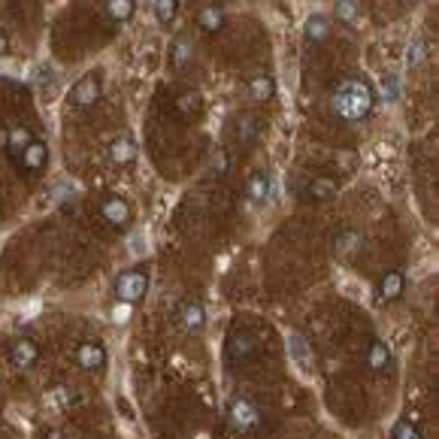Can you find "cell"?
Instances as JSON below:
<instances>
[{
    "instance_id": "6da1fadb",
    "label": "cell",
    "mask_w": 439,
    "mask_h": 439,
    "mask_svg": "<svg viewBox=\"0 0 439 439\" xmlns=\"http://www.w3.org/2000/svg\"><path fill=\"white\" fill-rule=\"evenodd\" d=\"M373 109V88L361 79H349L333 91V112L345 121H361Z\"/></svg>"
},
{
    "instance_id": "7a4b0ae2",
    "label": "cell",
    "mask_w": 439,
    "mask_h": 439,
    "mask_svg": "<svg viewBox=\"0 0 439 439\" xmlns=\"http://www.w3.org/2000/svg\"><path fill=\"white\" fill-rule=\"evenodd\" d=\"M149 288V276L142 270H128L116 279V297L125 303H137Z\"/></svg>"
},
{
    "instance_id": "3957f363",
    "label": "cell",
    "mask_w": 439,
    "mask_h": 439,
    "mask_svg": "<svg viewBox=\"0 0 439 439\" xmlns=\"http://www.w3.org/2000/svg\"><path fill=\"white\" fill-rule=\"evenodd\" d=\"M288 357H291V366L303 376V379H312L315 376V361H312L309 342H306L303 336H297V333L288 336Z\"/></svg>"
},
{
    "instance_id": "277c9868",
    "label": "cell",
    "mask_w": 439,
    "mask_h": 439,
    "mask_svg": "<svg viewBox=\"0 0 439 439\" xmlns=\"http://www.w3.org/2000/svg\"><path fill=\"white\" fill-rule=\"evenodd\" d=\"M39 361V345L34 340H16L9 345V364L16 370H34Z\"/></svg>"
},
{
    "instance_id": "5b68a950",
    "label": "cell",
    "mask_w": 439,
    "mask_h": 439,
    "mask_svg": "<svg viewBox=\"0 0 439 439\" xmlns=\"http://www.w3.org/2000/svg\"><path fill=\"white\" fill-rule=\"evenodd\" d=\"M76 361H79L82 370L94 373V370H100V366L106 364V352H104V345H100V342H82L76 349Z\"/></svg>"
},
{
    "instance_id": "8992f818",
    "label": "cell",
    "mask_w": 439,
    "mask_h": 439,
    "mask_svg": "<svg viewBox=\"0 0 439 439\" xmlns=\"http://www.w3.org/2000/svg\"><path fill=\"white\" fill-rule=\"evenodd\" d=\"M46 158H49V152H46L43 142L30 140L27 146L22 149V155H18V164H22L25 170H30V173H39V170L46 167Z\"/></svg>"
},
{
    "instance_id": "52a82bcc",
    "label": "cell",
    "mask_w": 439,
    "mask_h": 439,
    "mask_svg": "<svg viewBox=\"0 0 439 439\" xmlns=\"http://www.w3.org/2000/svg\"><path fill=\"white\" fill-rule=\"evenodd\" d=\"M230 421L237 431H252V427L258 424V409H254L249 400H237L230 406Z\"/></svg>"
},
{
    "instance_id": "ba28073f",
    "label": "cell",
    "mask_w": 439,
    "mask_h": 439,
    "mask_svg": "<svg viewBox=\"0 0 439 439\" xmlns=\"http://www.w3.org/2000/svg\"><path fill=\"white\" fill-rule=\"evenodd\" d=\"M97 94H100V76L97 73H88L82 82L73 88V104L88 106V104H94V100H97Z\"/></svg>"
},
{
    "instance_id": "9c48e42d",
    "label": "cell",
    "mask_w": 439,
    "mask_h": 439,
    "mask_svg": "<svg viewBox=\"0 0 439 439\" xmlns=\"http://www.w3.org/2000/svg\"><path fill=\"white\" fill-rule=\"evenodd\" d=\"M100 212H104V221H109V224H125L128 218H130V209H128V203L121 200V197H106L104 200V206H100Z\"/></svg>"
},
{
    "instance_id": "30bf717a",
    "label": "cell",
    "mask_w": 439,
    "mask_h": 439,
    "mask_svg": "<svg viewBox=\"0 0 439 439\" xmlns=\"http://www.w3.org/2000/svg\"><path fill=\"white\" fill-rule=\"evenodd\" d=\"M333 242H336V254H340V258H352V254L361 252L364 240H361V233H357V230H342Z\"/></svg>"
},
{
    "instance_id": "8fae6325",
    "label": "cell",
    "mask_w": 439,
    "mask_h": 439,
    "mask_svg": "<svg viewBox=\"0 0 439 439\" xmlns=\"http://www.w3.org/2000/svg\"><path fill=\"white\" fill-rule=\"evenodd\" d=\"M258 352L252 336H233L230 340V361H249V357Z\"/></svg>"
},
{
    "instance_id": "7c38bea8",
    "label": "cell",
    "mask_w": 439,
    "mask_h": 439,
    "mask_svg": "<svg viewBox=\"0 0 439 439\" xmlns=\"http://www.w3.org/2000/svg\"><path fill=\"white\" fill-rule=\"evenodd\" d=\"M109 155H112V161H116V164H130V161L137 158V146H134V142H130L128 137H121V140L112 142Z\"/></svg>"
},
{
    "instance_id": "4fadbf2b",
    "label": "cell",
    "mask_w": 439,
    "mask_h": 439,
    "mask_svg": "<svg viewBox=\"0 0 439 439\" xmlns=\"http://www.w3.org/2000/svg\"><path fill=\"white\" fill-rule=\"evenodd\" d=\"M340 291L352 300H366V285H361L354 276H340Z\"/></svg>"
},
{
    "instance_id": "5bb4252c",
    "label": "cell",
    "mask_w": 439,
    "mask_h": 439,
    "mask_svg": "<svg viewBox=\"0 0 439 439\" xmlns=\"http://www.w3.org/2000/svg\"><path fill=\"white\" fill-rule=\"evenodd\" d=\"M267 194H270V179L264 176V173L252 176V182H249V197H252V203H264V200H267Z\"/></svg>"
},
{
    "instance_id": "9a60e30c",
    "label": "cell",
    "mask_w": 439,
    "mask_h": 439,
    "mask_svg": "<svg viewBox=\"0 0 439 439\" xmlns=\"http://www.w3.org/2000/svg\"><path fill=\"white\" fill-rule=\"evenodd\" d=\"M106 13L116 18V22H125V18H130V13H134V0H109Z\"/></svg>"
},
{
    "instance_id": "2e32d148",
    "label": "cell",
    "mask_w": 439,
    "mask_h": 439,
    "mask_svg": "<svg viewBox=\"0 0 439 439\" xmlns=\"http://www.w3.org/2000/svg\"><path fill=\"white\" fill-rule=\"evenodd\" d=\"M328 34H330V27H328V18L324 16H315V18L306 22V37L309 39H324Z\"/></svg>"
},
{
    "instance_id": "e0dca14e",
    "label": "cell",
    "mask_w": 439,
    "mask_h": 439,
    "mask_svg": "<svg viewBox=\"0 0 439 439\" xmlns=\"http://www.w3.org/2000/svg\"><path fill=\"white\" fill-rule=\"evenodd\" d=\"M249 91H252L254 100H267V97L273 94V82H270L267 76H254L252 85H249Z\"/></svg>"
},
{
    "instance_id": "ac0fdd59",
    "label": "cell",
    "mask_w": 439,
    "mask_h": 439,
    "mask_svg": "<svg viewBox=\"0 0 439 439\" xmlns=\"http://www.w3.org/2000/svg\"><path fill=\"white\" fill-rule=\"evenodd\" d=\"M400 288H403V276L400 273H388L382 279V294H385V297H397Z\"/></svg>"
},
{
    "instance_id": "d6986e66",
    "label": "cell",
    "mask_w": 439,
    "mask_h": 439,
    "mask_svg": "<svg viewBox=\"0 0 439 439\" xmlns=\"http://www.w3.org/2000/svg\"><path fill=\"white\" fill-rule=\"evenodd\" d=\"M155 13L161 25H170L173 16H176V0H155Z\"/></svg>"
},
{
    "instance_id": "ffe728a7",
    "label": "cell",
    "mask_w": 439,
    "mask_h": 439,
    "mask_svg": "<svg viewBox=\"0 0 439 439\" xmlns=\"http://www.w3.org/2000/svg\"><path fill=\"white\" fill-rule=\"evenodd\" d=\"M185 324L191 330H203V324H206V319H203V306L200 303H194L185 309Z\"/></svg>"
},
{
    "instance_id": "44dd1931",
    "label": "cell",
    "mask_w": 439,
    "mask_h": 439,
    "mask_svg": "<svg viewBox=\"0 0 439 439\" xmlns=\"http://www.w3.org/2000/svg\"><path fill=\"white\" fill-rule=\"evenodd\" d=\"M27 142H30V134H27V130L18 128V130H13V134H9V152H13V155L18 158V155H22V149L27 146Z\"/></svg>"
},
{
    "instance_id": "7402d4cb",
    "label": "cell",
    "mask_w": 439,
    "mask_h": 439,
    "mask_svg": "<svg viewBox=\"0 0 439 439\" xmlns=\"http://www.w3.org/2000/svg\"><path fill=\"white\" fill-rule=\"evenodd\" d=\"M200 25L206 27V30H218V25H221V13H218L216 6H206V9L200 13Z\"/></svg>"
},
{
    "instance_id": "603a6c76",
    "label": "cell",
    "mask_w": 439,
    "mask_h": 439,
    "mask_svg": "<svg viewBox=\"0 0 439 439\" xmlns=\"http://www.w3.org/2000/svg\"><path fill=\"white\" fill-rule=\"evenodd\" d=\"M309 191L315 194V197H321V200H328V197H333V191H336V185L330 179H315L312 185H309Z\"/></svg>"
},
{
    "instance_id": "cb8c5ba5",
    "label": "cell",
    "mask_w": 439,
    "mask_h": 439,
    "mask_svg": "<svg viewBox=\"0 0 439 439\" xmlns=\"http://www.w3.org/2000/svg\"><path fill=\"white\" fill-rule=\"evenodd\" d=\"M149 252V237L142 230H137L134 237H130V254H137V258H142V254Z\"/></svg>"
},
{
    "instance_id": "d4e9b609",
    "label": "cell",
    "mask_w": 439,
    "mask_h": 439,
    "mask_svg": "<svg viewBox=\"0 0 439 439\" xmlns=\"http://www.w3.org/2000/svg\"><path fill=\"white\" fill-rule=\"evenodd\" d=\"M385 361H388V352L382 349V342H376L373 352H370V366H373V370H382Z\"/></svg>"
},
{
    "instance_id": "484cf974",
    "label": "cell",
    "mask_w": 439,
    "mask_h": 439,
    "mask_svg": "<svg viewBox=\"0 0 439 439\" xmlns=\"http://www.w3.org/2000/svg\"><path fill=\"white\" fill-rule=\"evenodd\" d=\"M394 439H421V436H418V431H415L409 421H400V424L394 427Z\"/></svg>"
},
{
    "instance_id": "4316f807",
    "label": "cell",
    "mask_w": 439,
    "mask_h": 439,
    "mask_svg": "<svg viewBox=\"0 0 439 439\" xmlns=\"http://www.w3.org/2000/svg\"><path fill=\"white\" fill-rule=\"evenodd\" d=\"M354 16H357V4H354V0H342V4H340V18H342V22H354Z\"/></svg>"
},
{
    "instance_id": "83f0119b",
    "label": "cell",
    "mask_w": 439,
    "mask_h": 439,
    "mask_svg": "<svg viewBox=\"0 0 439 439\" xmlns=\"http://www.w3.org/2000/svg\"><path fill=\"white\" fill-rule=\"evenodd\" d=\"M382 91H385V97H388V100H397V94H400V85H397V76H385Z\"/></svg>"
},
{
    "instance_id": "f1b7e54d",
    "label": "cell",
    "mask_w": 439,
    "mask_h": 439,
    "mask_svg": "<svg viewBox=\"0 0 439 439\" xmlns=\"http://www.w3.org/2000/svg\"><path fill=\"white\" fill-rule=\"evenodd\" d=\"M188 61V37H179L176 43V64H185Z\"/></svg>"
},
{
    "instance_id": "f546056e",
    "label": "cell",
    "mask_w": 439,
    "mask_h": 439,
    "mask_svg": "<svg viewBox=\"0 0 439 439\" xmlns=\"http://www.w3.org/2000/svg\"><path fill=\"white\" fill-rule=\"evenodd\" d=\"M254 134H258V125H254V121L252 118H246V121H242V128H240V140H252Z\"/></svg>"
},
{
    "instance_id": "4dcf8cb0",
    "label": "cell",
    "mask_w": 439,
    "mask_h": 439,
    "mask_svg": "<svg viewBox=\"0 0 439 439\" xmlns=\"http://www.w3.org/2000/svg\"><path fill=\"white\" fill-rule=\"evenodd\" d=\"M200 104H197V94H185V97H179V109H185V112H191V109H197Z\"/></svg>"
},
{
    "instance_id": "1f68e13d",
    "label": "cell",
    "mask_w": 439,
    "mask_h": 439,
    "mask_svg": "<svg viewBox=\"0 0 439 439\" xmlns=\"http://www.w3.org/2000/svg\"><path fill=\"white\" fill-rule=\"evenodd\" d=\"M421 49H424L421 39H415V46H409V64H418V61H421V55H424Z\"/></svg>"
},
{
    "instance_id": "d6a6232c",
    "label": "cell",
    "mask_w": 439,
    "mask_h": 439,
    "mask_svg": "<svg viewBox=\"0 0 439 439\" xmlns=\"http://www.w3.org/2000/svg\"><path fill=\"white\" fill-rule=\"evenodd\" d=\"M4 52H6V37L0 34V55H4Z\"/></svg>"
}]
</instances>
